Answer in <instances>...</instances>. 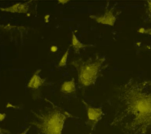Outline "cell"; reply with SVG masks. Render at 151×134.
<instances>
[{"label":"cell","mask_w":151,"mask_h":134,"mask_svg":"<svg viewBox=\"0 0 151 134\" xmlns=\"http://www.w3.org/2000/svg\"><path fill=\"white\" fill-rule=\"evenodd\" d=\"M111 126L123 134H146L151 129V80L132 77L116 88Z\"/></svg>","instance_id":"6da1fadb"},{"label":"cell","mask_w":151,"mask_h":134,"mask_svg":"<svg viewBox=\"0 0 151 134\" xmlns=\"http://www.w3.org/2000/svg\"><path fill=\"white\" fill-rule=\"evenodd\" d=\"M50 106L38 112L31 111L35 119L30 122L36 134H62L65 122L73 115L62 107L47 99Z\"/></svg>","instance_id":"7a4b0ae2"},{"label":"cell","mask_w":151,"mask_h":134,"mask_svg":"<svg viewBox=\"0 0 151 134\" xmlns=\"http://www.w3.org/2000/svg\"><path fill=\"white\" fill-rule=\"evenodd\" d=\"M105 60V57L96 55L86 60L81 58L73 60L70 64L77 70L79 83L84 86H89L95 84L100 70Z\"/></svg>","instance_id":"3957f363"},{"label":"cell","mask_w":151,"mask_h":134,"mask_svg":"<svg viewBox=\"0 0 151 134\" xmlns=\"http://www.w3.org/2000/svg\"><path fill=\"white\" fill-rule=\"evenodd\" d=\"M83 103L86 107L87 116V124L93 130L95 129L99 122L101 119L103 112L101 107H94L88 104L84 100H82Z\"/></svg>","instance_id":"277c9868"},{"label":"cell","mask_w":151,"mask_h":134,"mask_svg":"<svg viewBox=\"0 0 151 134\" xmlns=\"http://www.w3.org/2000/svg\"><path fill=\"white\" fill-rule=\"evenodd\" d=\"M89 17L90 18L95 20L98 23L110 25L111 27L114 26L115 22L116 21V15H114V11L112 9H106L103 15H91Z\"/></svg>","instance_id":"5b68a950"},{"label":"cell","mask_w":151,"mask_h":134,"mask_svg":"<svg viewBox=\"0 0 151 134\" xmlns=\"http://www.w3.org/2000/svg\"><path fill=\"white\" fill-rule=\"evenodd\" d=\"M29 2H25L24 3L17 2L14 5L6 7L1 8V11L3 12H11V13H22L27 14L29 9Z\"/></svg>","instance_id":"8992f818"},{"label":"cell","mask_w":151,"mask_h":134,"mask_svg":"<svg viewBox=\"0 0 151 134\" xmlns=\"http://www.w3.org/2000/svg\"><path fill=\"white\" fill-rule=\"evenodd\" d=\"M41 71V69L37 70L31 78L30 79L28 83L27 87L29 89H38L40 87H41L44 83L45 79H42L40 76V73Z\"/></svg>","instance_id":"52a82bcc"},{"label":"cell","mask_w":151,"mask_h":134,"mask_svg":"<svg viewBox=\"0 0 151 134\" xmlns=\"http://www.w3.org/2000/svg\"><path fill=\"white\" fill-rule=\"evenodd\" d=\"M76 90V85L74 79L73 78L71 80L64 81L60 88V91L65 94H71L75 92Z\"/></svg>","instance_id":"ba28073f"},{"label":"cell","mask_w":151,"mask_h":134,"mask_svg":"<svg viewBox=\"0 0 151 134\" xmlns=\"http://www.w3.org/2000/svg\"><path fill=\"white\" fill-rule=\"evenodd\" d=\"M71 46L74 48L75 53H77L79 52L80 49L85 48L86 47H87L88 45L81 43L78 40V39L77 38L76 35L75 34H73L72 38H71Z\"/></svg>","instance_id":"9c48e42d"},{"label":"cell","mask_w":151,"mask_h":134,"mask_svg":"<svg viewBox=\"0 0 151 134\" xmlns=\"http://www.w3.org/2000/svg\"><path fill=\"white\" fill-rule=\"evenodd\" d=\"M68 52H69V49H67V51L64 53L62 57L61 58L59 63H58V66L59 67H63L65 66L67 64V58L68 56Z\"/></svg>","instance_id":"30bf717a"},{"label":"cell","mask_w":151,"mask_h":134,"mask_svg":"<svg viewBox=\"0 0 151 134\" xmlns=\"http://www.w3.org/2000/svg\"><path fill=\"white\" fill-rule=\"evenodd\" d=\"M146 20L149 22H151V0L147 1V7H146Z\"/></svg>","instance_id":"8fae6325"},{"label":"cell","mask_w":151,"mask_h":134,"mask_svg":"<svg viewBox=\"0 0 151 134\" xmlns=\"http://www.w3.org/2000/svg\"><path fill=\"white\" fill-rule=\"evenodd\" d=\"M6 108H14V109H17L18 108V106H16L15 105H13L12 104H11V103H7V104H6Z\"/></svg>","instance_id":"7c38bea8"},{"label":"cell","mask_w":151,"mask_h":134,"mask_svg":"<svg viewBox=\"0 0 151 134\" xmlns=\"http://www.w3.org/2000/svg\"><path fill=\"white\" fill-rule=\"evenodd\" d=\"M58 50V47L56 45H52L50 47V51L52 53H55Z\"/></svg>","instance_id":"4fadbf2b"},{"label":"cell","mask_w":151,"mask_h":134,"mask_svg":"<svg viewBox=\"0 0 151 134\" xmlns=\"http://www.w3.org/2000/svg\"><path fill=\"white\" fill-rule=\"evenodd\" d=\"M145 34H148V35H149L151 36V27L145 28Z\"/></svg>","instance_id":"5bb4252c"},{"label":"cell","mask_w":151,"mask_h":134,"mask_svg":"<svg viewBox=\"0 0 151 134\" xmlns=\"http://www.w3.org/2000/svg\"><path fill=\"white\" fill-rule=\"evenodd\" d=\"M6 117V114L5 113H1L0 114V121L2 122Z\"/></svg>","instance_id":"9a60e30c"},{"label":"cell","mask_w":151,"mask_h":134,"mask_svg":"<svg viewBox=\"0 0 151 134\" xmlns=\"http://www.w3.org/2000/svg\"><path fill=\"white\" fill-rule=\"evenodd\" d=\"M145 28L144 27H140L137 30V32L140 34H145Z\"/></svg>","instance_id":"2e32d148"},{"label":"cell","mask_w":151,"mask_h":134,"mask_svg":"<svg viewBox=\"0 0 151 134\" xmlns=\"http://www.w3.org/2000/svg\"><path fill=\"white\" fill-rule=\"evenodd\" d=\"M50 15L49 14H46L44 17V21L45 22H49V19H50Z\"/></svg>","instance_id":"e0dca14e"},{"label":"cell","mask_w":151,"mask_h":134,"mask_svg":"<svg viewBox=\"0 0 151 134\" xmlns=\"http://www.w3.org/2000/svg\"><path fill=\"white\" fill-rule=\"evenodd\" d=\"M69 0H58V4H67L69 2Z\"/></svg>","instance_id":"ac0fdd59"},{"label":"cell","mask_w":151,"mask_h":134,"mask_svg":"<svg viewBox=\"0 0 151 134\" xmlns=\"http://www.w3.org/2000/svg\"><path fill=\"white\" fill-rule=\"evenodd\" d=\"M30 128H31V126L28 128H27L26 129H25L23 132L19 133H18V134H27V132L29 131V130L30 129Z\"/></svg>","instance_id":"d6986e66"},{"label":"cell","mask_w":151,"mask_h":134,"mask_svg":"<svg viewBox=\"0 0 151 134\" xmlns=\"http://www.w3.org/2000/svg\"><path fill=\"white\" fill-rule=\"evenodd\" d=\"M136 44H137V45H138V46H140V43H136Z\"/></svg>","instance_id":"ffe728a7"},{"label":"cell","mask_w":151,"mask_h":134,"mask_svg":"<svg viewBox=\"0 0 151 134\" xmlns=\"http://www.w3.org/2000/svg\"><path fill=\"white\" fill-rule=\"evenodd\" d=\"M88 134H91V133H88Z\"/></svg>","instance_id":"44dd1931"},{"label":"cell","mask_w":151,"mask_h":134,"mask_svg":"<svg viewBox=\"0 0 151 134\" xmlns=\"http://www.w3.org/2000/svg\"><path fill=\"white\" fill-rule=\"evenodd\" d=\"M150 134H151V132H150Z\"/></svg>","instance_id":"7402d4cb"}]
</instances>
